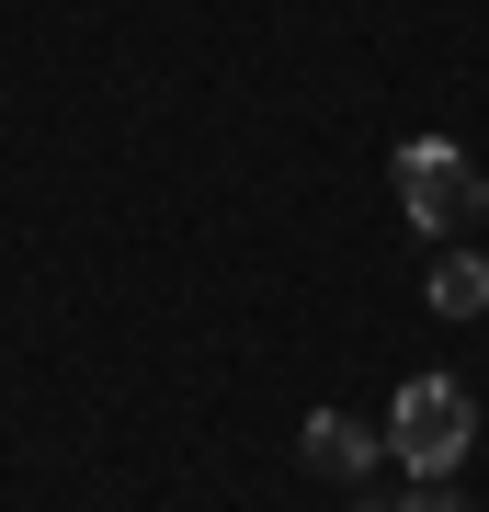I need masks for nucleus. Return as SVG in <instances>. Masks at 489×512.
<instances>
[{
    "instance_id": "obj_1",
    "label": "nucleus",
    "mask_w": 489,
    "mask_h": 512,
    "mask_svg": "<svg viewBox=\"0 0 489 512\" xmlns=\"http://www.w3.org/2000/svg\"><path fill=\"white\" fill-rule=\"evenodd\" d=\"M467 444H478V399H467L455 376H410L399 410H387V456H399L410 478H455Z\"/></svg>"
},
{
    "instance_id": "obj_2",
    "label": "nucleus",
    "mask_w": 489,
    "mask_h": 512,
    "mask_svg": "<svg viewBox=\"0 0 489 512\" xmlns=\"http://www.w3.org/2000/svg\"><path fill=\"white\" fill-rule=\"evenodd\" d=\"M399 205H410V228L421 239H467L489 217V183H478V160L455 137H410L399 148Z\"/></svg>"
},
{
    "instance_id": "obj_3",
    "label": "nucleus",
    "mask_w": 489,
    "mask_h": 512,
    "mask_svg": "<svg viewBox=\"0 0 489 512\" xmlns=\"http://www.w3.org/2000/svg\"><path fill=\"white\" fill-rule=\"evenodd\" d=\"M296 456H308L319 478H342V490H364V467L387 456V433H364L353 410H308V433H296Z\"/></svg>"
},
{
    "instance_id": "obj_4",
    "label": "nucleus",
    "mask_w": 489,
    "mask_h": 512,
    "mask_svg": "<svg viewBox=\"0 0 489 512\" xmlns=\"http://www.w3.org/2000/svg\"><path fill=\"white\" fill-rule=\"evenodd\" d=\"M421 296H433L444 319H478V308H489V262L467 251V239H444V262H433V285H421Z\"/></svg>"
},
{
    "instance_id": "obj_5",
    "label": "nucleus",
    "mask_w": 489,
    "mask_h": 512,
    "mask_svg": "<svg viewBox=\"0 0 489 512\" xmlns=\"http://www.w3.org/2000/svg\"><path fill=\"white\" fill-rule=\"evenodd\" d=\"M399 512H467V501H455V478H421V490H410Z\"/></svg>"
}]
</instances>
